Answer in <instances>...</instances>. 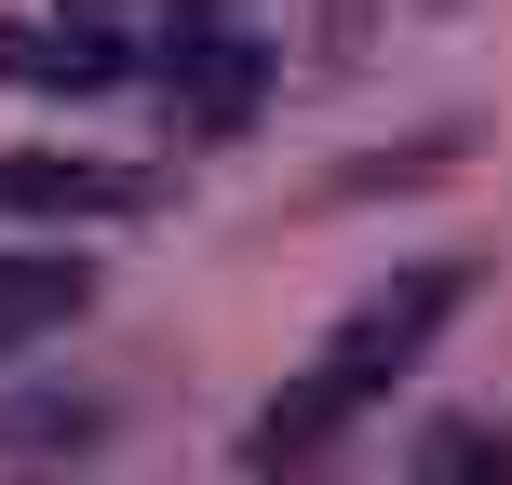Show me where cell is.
<instances>
[{"label": "cell", "mask_w": 512, "mask_h": 485, "mask_svg": "<svg viewBox=\"0 0 512 485\" xmlns=\"http://www.w3.org/2000/svg\"><path fill=\"white\" fill-rule=\"evenodd\" d=\"M445 310H459V270H445V256H418V270H391L378 297H351V310H337V337L270 391V405H256V432H243V485H297V472H324L337 432H364V405H378V391L445 337Z\"/></svg>", "instance_id": "obj_1"}, {"label": "cell", "mask_w": 512, "mask_h": 485, "mask_svg": "<svg viewBox=\"0 0 512 485\" xmlns=\"http://www.w3.org/2000/svg\"><path fill=\"white\" fill-rule=\"evenodd\" d=\"M432 485H499V459H486V432H445V445H432Z\"/></svg>", "instance_id": "obj_5"}, {"label": "cell", "mask_w": 512, "mask_h": 485, "mask_svg": "<svg viewBox=\"0 0 512 485\" xmlns=\"http://www.w3.org/2000/svg\"><path fill=\"white\" fill-rule=\"evenodd\" d=\"M81 310H95V256H68V243H0V364L41 351V337H68Z\"/></svg>", "instance_id": "obj_3"}, {"label": "cell", "mask_w": 512, "mask_h": 485, "mask_svg": "<svg viewBox=\"0 0 512 485\" xmlns=\"http://www.w3.org/2000/svg\"><path fill=\"white\" fill-rule=\"evenodd\" d=\"M0 203H41V216H95V203H122V176H81V162H14V176H0Z\"/></svg>", "instance_id": "obj_4"}, {"label": "cell", "mask_w": 512, "mask_h": 485, "mask_svg": "<svg viewBox=\"0 0 512 485\" xmlns=\"http://www.w3.org/2000/svg\"><path fill=\"white\" fill-rule=\"evenodd\" d=\"M162 27L149 0H54V14H0V81L27 95H108L122 68H162Z\"/></svg>", "instance_id": "obj_2"}]
</instances>
